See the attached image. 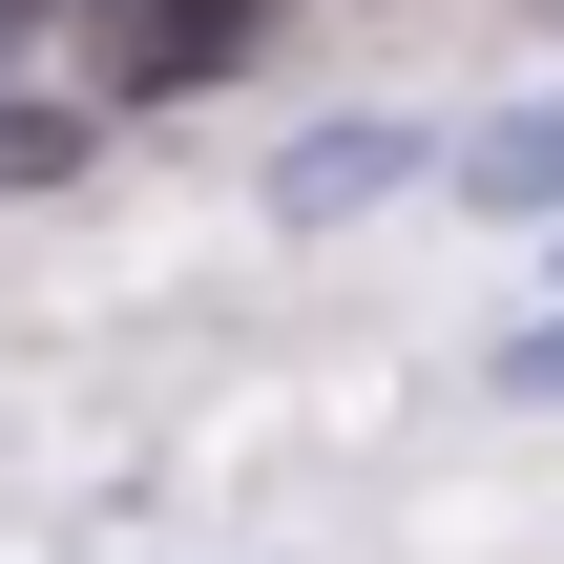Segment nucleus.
I'll return each mask as SVG.
<instances>
[{"instance_id":"nucleus-1","label":"nucleus","mask_w":564,"mask_h":564,"mask_svg":"<svg viewBox=\"0 0 564 564\" xmlns=\"http://www.w3.org/2000/svg\"><path fill=\"white\" fill-rule=\"evenodd\" d=\"M272 42V0H126V105H167V84H230Z\"/></svg>"},{"instance_id":"nucleus-2","label":"nucleus","mask_w":564,"mask_h":564,"mask_svg":"<svg viewBox=\"0 0 564 564\" xmlns=\"http://www.w3.org/2000/svg\"><path fill=\"white\" fill-rule=\"evenodd\" d=\"M460 188H481V209H564V105H544V126H502Z\"/></svg>"},{"instance_id":"nucleus-3","label":"nucleus","mask_w":564,"mask_h":564,"mask_svg":"<svg viewBox=\"0 0 564 564\" xmlns=\"http://www.w3.org/2000/svg\"><path fill=\"white\" fill-rule=\"evenodd\" d=\"M63 147H84V126H0V188H42V167H63Z\"/></svg>"}]
</instances>
